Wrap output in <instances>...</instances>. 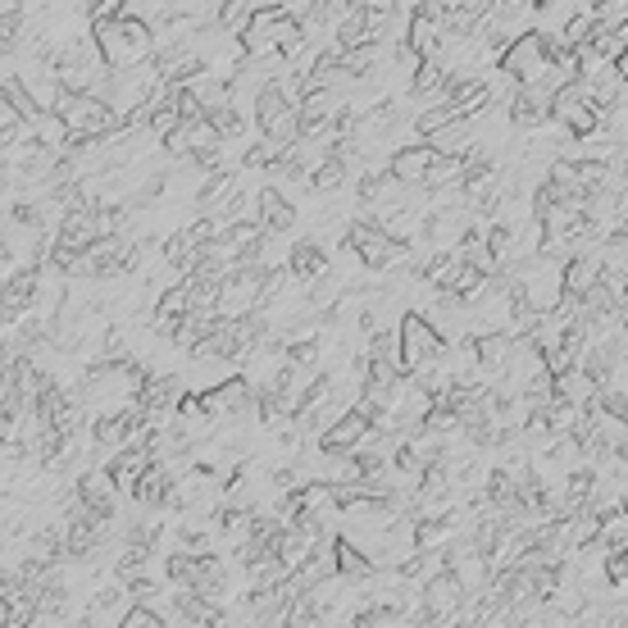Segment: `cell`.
Listing matches in <instances>:
<instances>
[{
	"mask_svg": "<svg viewBox=\"0 0 628 628\" xmlns=\"http://www.w3.org/2000/svg\"><path fill=\"white\" fill-rule=\"evenodd\" d=\"M92 36H96V51H100V60L109 64V73L146 68V64H156V51H160L156 28H146V23L132 19V14H119V19L92 28Z\"/></svg>",
	"mask_w": 628,
	"mask_h": 628,
	"instance_id": "6da1fadb",
	"label": "cell"
},
{
	"mask_svg": "<svg viewBox=\"0 0 628 628\" xmlns=\"http://www.w3.org/2000/svg\"><path fill=\"white\" fill-rule=\"evenodd\" d=\"M520 306H529L533 315H551L565 306V265L551 260V255H533L529 265H520L514 274H505Z\"/></svg>",
	"mask_w": 628,
	"mask_h": 628,
	"instance_id": "7a4b0ae2",
	"label": "cell"
},
{
	"mask_svg": "<svg viewBox=\"0 0 628 628\" xmlns=\"http://www.w3.org/2000/svg\"><path fill=\"white\" fill-rule=\"evenodd\" d=\"M55 115L64 119V128L73 132V141H109V137L124 128L119 115L100 96H73V92H64Z\"/></svg>",
	"mask_w": 628,
	"mask_h": 628,
	"instance_id": "3957f363",
	"label": "cell"
},
{
	"mask_svg": "<svg viewBox=\"0 0 628 628\" xmlns=\"http://www.w3.org/2000/svg\"><path fill=\"white\" fill-rule=\"evenodd\" d=\"M347 251L355 255V260H360L364 269H374V274L411 265V255H415V246L392 242L379 224H369V219H355V224L347 228Z\"/></svg>",
	"mask_w": 628,
	"mask_h": 628,
	"instance_id": "277c9868",
	"label": "cell"
},
{
	"mask_svg": "<svg viewBox=\"0 0 628 628\" xmlns=\"http://www.w3.org/2000/svg\"><path fill=\"white\" fill-rule=\"evenodd\" d=\"M501 73H510L520 87H537L546 83V73H551V55H546V42H542V32L533 28L529 36H520V42H510L505 46V60H501Z\"/></svg>",
	"mask_w": 628,
	"mask_h": 628,
	"instance_id": "5b68a950",
	"label": "cell"
},
{
	"mask_svg": "<svg viewBox=\"0 0 628 628\" xmlns=\"http://www.w3.org/2000/svg\"><path fill=\"white\" fill-rule=\"evenodd\" d=\"M451 342L428 323V315H405L401 319V351H405V374H419L424 364H433Z\"/></svg>",
	"mask_w": 628,
	"mask_h": 628,
	"instance_id": "8992f818",
	"label": "cell"
},
{
	"mask_svg": "<svg viewBox=\"0 0 628 628\" xmlns=\"http://www.w3.org/2000/svg\"><path fill=\"white\" fill-rule=\"evenodd\" d=\"M265 278L269 274H255V269H237L224 291H219V319H255L265 306Z\"/></svg>",
	"mask_w": 628,
	"mask_h": 628,
	"instance_id": "52a82bcc",
	"label": "cell"
},
{
	"mask_svg": "<svg viewBox=\"0 0 628 628\" xmlns=\"http://www.w3.org/2000/svg\"><path fill=\"white\" fill-rule=\"evenodd\" d=\"M219 146H224V137H219V128L210 119H188L173 137H164V156H173V160H210V156H219Z\"/></svg>",
	"mask_w": 628,
	"mask_h": 628,
	"instance_id": "ba28073f",
	"label": "cell"
},
{
	"mask_svg": "<svg viewBox=\"0 0 628 628\" xmlns=\"http://www.w3.org/2000/svg\"><path fill=\"white\" fill-rule=\"evenodd\" d=\"M451 578L465 587V597H483L488 583H492L488 551H478L469 537H460V542L451 546Z\"/></svg>",
	"mask_w": 628,
	"mask_h": 628,
	"instance_id": "9c48e42d",
	"label": "cell"
},
{
	"mask_svg": "<svg viewBox=\"0 0 628 628\" xmlns=\"http://www.w3.org/2000/svg\"><path fill=\"white\" fill-rule=\"evenodd\" d=\"M83 501L87 514H96V520H115V510H119V488H115V478H109V469H92L87 478H78V492H73Z\"/></svg>",
	"mask_w": 628,
	"mask_h": 628,
	"instance_id": "30bf717a",
	"label": "cell"
},
{
	"mask_svg": "<svg viewBox=\"0 0 628 628\" xmlns=\"http://www.w3.org/2000/svg\"><path fill=\"white\" fill-rule=\"evenodd\" d=\"M441 156L433 151V146H405V151H396L392 160H387V173L396 178V182H405V188H419L424 192V182H428V173H433V164H437Z\"/></svg>",
	"mask_w": 628,
	"mask_h": 628,
	"instance_id": "8fae6325",
	"label": "cell"
},
{
	"mask_svg": "<svg viewBox=\"0 0 628 628\" xmlns=\"http://www.w3.org/2000/svg\"><path fill=\"white\" fill-rule=\"evenodd\" d=\"M602 274H606L602 255H574V260L565 265V297L570 301H587L602 287Z\"/></svg>",
	"mask_w": 628,
	"mask_h": 628,
	"instance_id": "7c38bea8",
	"label": "cell"
},
{
	"mask_svg": "<svg viewBox=\"0 0 628 628\" xmlns=\"http://www.w3.org/2000/svg\"><path fill=\"white\" fill-rule=\"evenodd\" d=\"M287 269H291V278H297L301 287H315V283H323V278L332 274V269H328V255H323L319 242H291Z\"/></svg>",
	"mask_w": 628,
	"mask_h": 628,
	"instance_id": "4fadbf2b",
	"label": "cell"
},
{
	"mask_svg": "<svg viewBox=\"0 0 628 628\" xmlns=\"http://www.w3.org/2000/svg\"><path fill=\"white\" fill-rule=\"evenodd\" d=\"M297 205H291L283 192H274L269 188V182H265V188H260V224H265V233H291V228H297Z\"/></svg>",
	"mask_w": 628,
	"mask_h": 628,
	"instance_id": "5bb4252c",
	"label": "cell"
},
{
	"mask_svg": "<svg viewBox=\"0 0 628 628\" xmlns=\"http://www.w3.org/2000/svg\"><path fill=\"white\" fill-rule=\"evenodd\" d=\"M597 6H583L574 19H570V28L561 32V42H565V51H583V46H593L597 42Z\"/></svg>",
	"mask_w": 628,
	"mask_h": 628,
	"instance_id": "9a60e30c",
	"label": "cell"
},
{
	"mask_svg": "<svg viewBox=\"0 0 628 628\" xmlns=\"http://www.w3.org/2000/svg\"><path fill=\"white\" fill-rule=\"evenodd\" d=\"M347 178H351V160H342V156H338V160H328V164H323V169L315 173L310 192H315V196H328V192H338V188H342Z\"/></svg>",
	"mask_w": 628,
	"mask_h": 628,
	"instance_id": "2e32d148",
	"label": "cell"
},
{
	"mask_svg": "<svg viewBox=\"0 0 628 628\" xmlns=\"http://www.w3.org/2000/svg\"><path fill=\"white\" fill-rule=\"evenodd\" d=\"M124 628H164V624H160L156 606H132V615L124 619Z\"/></svg>",
	"mask_w": 628,
	"mask_h": 628,
	"instance_id": "e0dca14e",
	"label": "cell"
},
{
	"mask_svg": "<svg viewBox=\"0 0 628 628\" xmlns=\"http://www.w3.org/2000/svg\"><path fill=\"white\" fill-rule=\"evenodd\" d=\"M624 510H628V488H624Z\"/></svg>",
	"mask_w": 628,
	"mask_h": 628,
	"instance_id": "ac0fdd59",
	"label": "cell"
}]
</instances>
